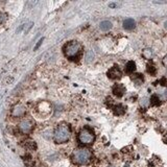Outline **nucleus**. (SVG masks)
Returning <instances> with one entry per match:
<instances>
[{
	"label": "nucleus",
	"mask_w": 167,
	"mask_h": 167,
	"mask_svg": "<svg viewBox=\"0 0 167 167\" xmlns=\"http://www.w3.org/2000/svg\"><path fill=\"white\" fill-rule=\"evenodd\" d=\"M72 162L78 165H87L92 160V153L88 148H78L71 156Z\"/></svg>",
	"instance_id": "nucleus-1"
},
{
	"label": "nucleus",
	"mask_w": 167,
	"mask_h": 167,
	"mask_svg": "<svg viewBox=\"0 0 167 167\" xmlns=\"http://www.w3.org/2000/svg\"><path fill=\"white\" fill-rule=\"evenodd\" d=\"M70 138V128L67 123H60L54 131V139L57 143H65Z\"/></svg>",
	"instance_id": "nucleus-2"
},
{
	"label": "nucleus",
	"mask_w": 167,
	"mask_h": 167,
	"mask_svg": "<svg viewBox=\"0 0 167 167\" xmlns=\"http://www.w3.org/2000/svg\"><path fill=\"white\" fill-rule=\"evenodd\" d=\"M64 52L66 57L69 58V59H76L82 52V45L78 41H71L65 45Z\"/></svg>",
	"instance_id": "nucleus-3"
},
{
	"label": "nucleus",
	"mask_w": 167,
	"mask_h": 167,
	"mask_svg": "<svg viewBox=\"0 0 167 167\" xmlns=\"http://www.w3.org/2000/svg\"><path fill=\"white\" fill-rule=\"evenodd\" d=\"M95 140V135L90 129H84L78 134V141L82 144H92Z\"/></svg>",
	"instance_id": "nucleus-4"
},
{
	"label": "nucleus",
	"mask_w": 167,
	"mask_h": 167,
	"mask_svg": "<svg viewBox=\"0 0 167 167\" xmlns=\"http://www.w3.org/2000/svg\"><path fill=\"white\" fill-rule=\"evenodd\" d=\"M34 129V121L31 119L25 118L19 123V129L23 134H30Z\"/></svg>",
	"instance_id": "nucleus-5"
},
{
	"label": "nucleus",
	"mask_w": 167,
	"mask_h": 167,
	"mask_svg": "<svg viewBox=\"0 0 167 167\" xmlns=\"http://www.w3.org/2000/svg\"><path fill=\"white\" fill-rule=\"evenodd\" d=\"M121 70L119 69L117 66H114L108 71V76L112 79H117V78H121Z\"/></svg>",
	"instance_id": "nucleus-6"
},
{
	"label": "nucleus",
	"mask_w": 167,
	"mask_h": 167,
	"mask_svg": "<svg viewBox=\"0 0 167 167\" xmlns=\"http://www.w3.org/2000/svg\"><path fill=\"white\" fill-rule=\"evenodd\" d=\"M26 113V109L24 105H17L16 107L13 109V116H15V117H23V116L25 115Z\"/></svg>",
	"instance_id": "nucleus-7"
},
{
	"label": "nucleus",
	"mask_w": 167,
	"mask_h": 167,
	"mask_svg": "<svg viewBox=\"0 0 167 167\" xmlns=\"http://www.w3.org/2000/svg\"><path fill=\"white\" fill-rule=\"evenodd\" d=\"M125 92V88L122 86L121 84H116L115 86L113 87V93L115 96L117 97H121Z\"/></svg>",
	"instance_id": "nucleus-8"
},
{
	"label": "nucleus",
	"mask_w": 167,
	"mask_h": 167,
	"mask_svg": "<svg viewBox=\"0 0 167 167\" xmlns=\"http://www.w3.org/2000/svg\"><path fill=\"white\" fill-rule=\"evenodd\" d=\"M135 25H136V22L134 21V19H131V18L123 21V27L128 30H133V28L135 27Z\"/></svg>",
	"instance_id": "nucleus-9"
},
{
	"label": "nucleus",
	"mask_w": 167,
	"mask_h": 167,
	"mask_svg": "<svg viewBox=\"0 0 167 167\" xmlns=\"http://www.w3.org/2000/svg\"><path fill=\"white\" fill-rule=\"evenodd\" d=\"M113 112L115 115H123L124 112H125V109H124L123 105H114L113 107Z\"/></svg>",
	"instance_id": "nucleus-10"
},
{
	"label": "nucleus",
	"mask_w": 167,
	"mask_h": 167,
	"mask_svg": "<svg viewBox=\"0 0 167 167\" xmlns=\"http://www.w3.org/2000/svg\"><path fill=\"white\" fill-rule=\"evenodd\" d=\"M23 146L25 148H27V149H30V150H34L37 148V144L36 142L33 141V140H26L23 143Z\"/></svg>",
	"instance_id": "nucleus-11"
},
{
	"label": "nucleus",
	"mask_w": 167,
	"mask_h": 167,
	"mask_svg": "<svg viewBox=\"0 0 167 167\" xmlns=\"http://www.w3.org/2000/svg\"><path fill=\"white\" fill-rule=\"evenodd\" d=\"M136 70V64L133 62V61H129V62L126 63L125 65V71L128 73H132Z\"/></svg>",
	"instance_id": "nucleus-12"
},
{
	"label": "nucleus",
	"mask_w": 167,
	"mask_h": 167,
	"mask_svg": "<svg viewBox=\"0 0 167 167\" xmlns=\"http://www.w3.org/2000/svg\"><path fill=\"white\" fill-rule=\"evenodd\" d=\"M112 28V23L110 21H102L100 23V30H103V31H108Z\"/></svg>",
	"instance_id": "nucleus-13"
},
{
	"label": "nucleus",
	"mask_w": 167,
	"mask_h": 167,
	"mask_svg": "<svg viewBox=\"0 0 167 167\" xmlns=\"http://www.w3.org/2000/svg\"><path fill=\"white\" fill-rule=\"evenodd\" d=\"M94 60V52L92 50H88L86 54V62L87 63H90Z\"/></svg>",
	"instance_id": "nucleus-14"
},
{
	"label": "nucleus",
	"mask_w": 167,
	"mask_h": 167,
	"mask_svg": "<svg viewBox=\"0 0 167 167\" xmlns=\"http://www.w3.org/2000/svg\"><path fill=\"white\" fill-rule=\"evenodd\" d=\"M160 99H159V97L157 95H153L152 98H150V105H160Z\"/></svg>",
	"instance_id": "nucleus-15"
},
{
	"label": "nucleus",
	"mask_w": 167,
	"mask_h": 167,
	"mask_svg": "<svg viewBox=\"0 0 167 167\" xmlns=\"http://www.w3.org/2000/svg\"><path fill=\"white\" fill-rule=\"evenodd\" d=\"M143 57H144L145 59H147V60L152 59V57H153L152 49H144V50H143Z\"/></svg>",
	"instance_id": "nucleus-16"
},
{
	"label": "nucleus",
	"mask_w": 167,
	"mask_h": 167,
	"mask_svg": "<svg viewBox=\"0 0 167 167\" xmlns=\"http://www.w3.org/2000/svg\"><path fill=\"white\" fill-rule=\"evenodd\" d=\"M133 79H134L135 83H137L138 85H140V84H142V82H143V76L141 75V74H135V76L133 78Z\"/></svg>",
	"instance_id": "nucleus-17"
},
{
	"label": "nucleus",
	"mask_w": 167,
	"mask_h": 167,
	"mask_svg": "<svg viewBox=\"0 0 167 167\" xmlns=\"http://www.w3.org/2000/svg\"><path fill=\"white\" fill-rule=\"evenodd\" d=\"M147 72L152 75H155L156 74V67L153 64H148L147 65Z\"/></svg>",
	"instance_id": "nucleus-18"
},
{
	"label": "nucleus",
	"mask_w": 167,
	"mask_h": 167,
	"mask_svg": "<svg viewBox=\"0 0 167 167\" xmlns=\"http://www.w3.org/2000/svg\"><path fill=\"white\" fill-rule=\"evenodd\" d=\"M5 20H6V15L0 13V24H1V23H3Z\"/></svg>",
	"instance_id": "nucleus-19"
},
{
	"label": "nucleus",
	"mask_w": 167,
	"mask_h": 167,
	"mask_svg": "<svg viewBox=\"0 0 167 167\" xmlns=\"http://www.w3.org/2000/svg\"><path fill=\"white\" fill-rule=\"evenodd\" d=\"M44 41V38H42V39H40V41L38 42V43H37V45H36V46H34V50H37V49H38L39 48V47L40 46H41V45H42V42H43Z\"/></svg>",
	"instance_id": "nucleus-20"
},
{
	"label": "nucleus",
	"mask_w": 167,
	"mask_h": 167,
	"mask_svg": "<svg viewBox=\"0 0 167 167\" xmlns=\"http://www.w3.org/2000/svg\"><path fill=\"white\" fill-rule=\"evenodd\" d=\"M162 63H163V65L165 66V67H167V54L164 57V59H163V61H162Z\"/></svg>",
	"instance_id": "nucleus-21"
},
{
	"label": "nucleus",
	"mask_w": 167,
	"mask_h": 167,
	"mask_svg": "<svg viewBox=\"0 0 167 167\" xmlns=\"http://www.w3.org/2000/svg\"><path fill=\"white\" fill-rule=\"evenodd\" d=\"M160 83H162L161 85H163V86H165V85L167 84V82H166V79H165V78H162V79H161V81H160Z\"/></svg>",
	"instance_id": "nucleus-22"
},
{
	"label": "nucleus",
	"mask_w": 167,
	"mask_h": 167,
	"mask_svg": "<svg viewBox=\"0 0 167 167\" xmlns=\"http://www.w3.org/2000/svg\"><path fill=\"white\" fill-rule=\"evenodd\" d=\"M116 5H117L116 3H110V7H115Z\"/></svg>",
	"instance_id": "nucleus-23"
},
{
	"label": "nucleus",
	"mask_w": 167,
	"mask_h": 167,
	"mask_svg": "<svg viewBox=\"0 0 167 167\" xmlns=\"http://www.w3.org/2000/svg\"><path fill=\"white\" fill-rule=\"evenodd\" d=\"M164 141H165V143H167V134H166V136L164 137Z\"/></svg>",
	"instance_id": "nucleus-24"
},
{
	"label": "nucleus",
	"mask_w": 167,
	"mask_h": 167,
	"mask_svg": "<svg viewBox=\"0 0 167 167\" xmlns=\"http://www.w3.org/2000/svg\"><path fill=\"white\" fill-rule=\"evenodd\" d=\"M164 26H165V30H167V21H166V22H165V24H164Z\"/></svg>",
	"instance_id": "nucleus-25"
}]
</instances>
